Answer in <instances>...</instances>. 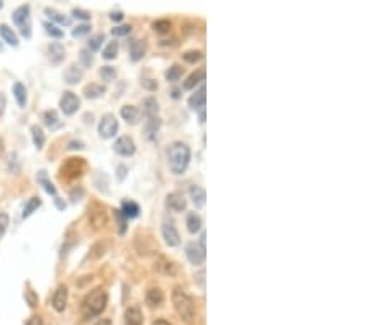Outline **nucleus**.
<instances>
[{"label": "nucleus", "instance_id": "nucleus-17", "mask_svg": "<svg viewBox=\"0 0 369 325\" xmlns=\"http://www.w3.org/2000/svg\"><path fill=\"white\" fill-rule=\"evenodd\" d=\"M207 89H205V84H202L199 91H195L192 96L189 97V105L192 107L194 110H202L205 109V100H207V96H205Z\"/></svg>", "mask_w": 369, "mask_h": 325}, {"label": "nucleus", "instance_id": "nucleus-10", "mask_svg": "<svg viewBox=\"0 0 369 325\" xmlns=\"http://www.w3.org/2000/svg\"><path fill=\"white\" fill-rule=\"evenodd\" d=\"M186 255L189 258V261L194 266H200L205 263V250H202V248L197 243H194V241L192 243H187Z\"/></svg>", "mask_w": 369, "mask_h": 325}, {"label": "nucleus", "instance_id": "nucleus-16", "mask_svg": "<svg viewBox=\"0 0 369 325\" xmlns=\"http://www.w3.org/2000/svg\"><path fill=\"white\" fill-rule=\"evenodd\" d=\"M12 20H14V23L19 28L32 25L30 23V5H22V7L17 9L14 12V15H12Z\"/></svg>", "mask_w": 369, "mask_h": 325}, {"label": "nucleus", "instance_id": "nucleus-11", "mask_svg": "<svg viewBox=\"0 0 369 325\" xmlns=\"http://www.w3.org/2000/svg\"><path fill=\"white\" fill-rule=\"evenodd\" d=\"M89 220L92 222V225L97 228L104 227L107 223V212L104 207H100L99 204H94L92 207H89Z\"/></svg>", "mask_w": 369, "mask_h": 325}, {"label": "nucleus", "instance_id": "nucleus-37", "mask_svg": "<svg viewBox=\"0 0 369 325\" xmlns=\"http://www.w3.org/2000/svg\"><path fill=\"white\" fill-rule=\"evenodd\" d=\"M117 55H118V43L117 41H110L102 51V58L107 59V61H112V59L117 58Z\"/></svg>", "mask_w": 369, "mask_h": 325}, {"label": "nucleus", "instance_id": "nucleus-42", "mask_svg": "<svg viewBox=\"0 0 369 325\" xmlns=\"http://www.w3.org/2000/svg\"><path fill=\"white\" fill-rule=\"evenodd\" d=\"M153 30L156 33H168L171 30V22L166 20V19H161V20H156L153 23Z\"/></svg>", "mask_w": 369, "mask_h": 325}, {"label": "nucleus", "instance_id": "nucleus-18", "mask_svg": "<svg viewBox=\"0 0 369 325\" xmlns=\"http://www.w3.org/2000/svg\"><path fill=\"white\" fill-rule=\"evenodd\" d=\"M189 197L192 199V204L197 207V209H202V207H204L205 202H207L205 191L200 186H195V184H192L189 187Z\"/></svg>", "mask_w": 369, "mask_h": 325}, {"label": "nucleus", "instance_id": "nucleus-41", "mask_svg": "<svg viewBox=\"0 0 369 325\" xmlns=\"http://www.w3.org/2000/svg\"><path fill=\"white\" fill-rule=\"evenodd\" d=\"M99 74H100V78H102L104 81H114L117 78V71H115L114 66H104V68H100Z\"/></svg>", "mask_w": 369, "mask_h": 325}, {"label": "nucleus", "instance_id": "nucleus-4", "mask_svg": "<svg viewBox=\"0 0 369 325\" xmlns=\"http://www.w3.org/2000/svg\"><path fill=\"white\" fill-rule=\"evenodd\" d=\"M86 168L87 163L84 161V158H69L61 166V174L66 179H76V177H81L84 174Z\"/></svg>", "mask_w": 369, "mask_h": 325}, {"label": "nucleus", "instance_id": "nucleus-44", "mask_svg": "<svg viewBox=\"0 0 369 325\" xmlns=\"http://www.w3.org/2000/svg\"><path fill=\"white\" fill-rule=\"evenodd\" d=\"M91 33V25L89 23H82V25H77L74 30H73V37L74 38H81L84 37V35Z\"/></svg>", "mask_w": 369, "mask_h": 325}, {"label": "nucleus", "instance_id": "nucleus-29", "mask_svg": "<svg viewBox=\"0 0 369 325\" xmlns=\"http://www.w3.org/2000/svg\"><path fill=\"white\" fill-rule=\"evenodd\" d=\"M84 97L86 99H99L100 96H104L105 94V86L102 84H95V82H92V84H89L84 87Z\"/></svg>", "mask_w": 369, "mask_h": 325}, {"label": "nucleus", "instance_id": "nucleus-62", "mask_svg": "<svg viewBox=\"0 0 369 325\" xmlns=\"http://www.w3.org/2000/svg\"><path fill=\"white\" fill-rule=\"evenodd\" d=\"M4 151H5V148H4V140L0 138V156L4 155Z\"/></svg>", "mask_w": 369, "mask_h": 325}, {"label": "nucleus", "instance_id": "nucleus-5", "mask_svg": "<svg viewBox=\"0 0 369 325\" xmlns=\"http://www.w3.org/2000/svg\"><path fill=\"white\" fill-rule=\"evenodd\" d=\"M118 132V120L115 115L105 114L99 122V135L102 138H114Z\"/></svg>", "mask_w": 369, "mask_h": 325}, {"label": "nucleus", "instance_id": "nucleus-19", "mask_svg": "<svg viewBox=\"0 0 369 325\" xmlns=\"http://www.w3.org/2000/svg\"><path fill=\"white\" fill-rule=\"evenodd\" d=\"M122 118L130 125H136L140 122V110L135 107V105H123L120 110Z\"/></svg>", "mask_w": 369, "mask_h": 325}, {"label": "nucleus", "instance_id": "nucleus-40", "mask_svg": "<svg viewBox=\"0 0 369 325\" xmlns=\"http://www.w3.org/2000/svg\"><path fill=\"white\" fill-rule=\"evenodd\" d=\"M104 40H105V35L104 33H99V35H94V37H91V40H89V43H87V46H89V51H97L99 48H100V45L104 43Z\"/></svg>", "mask_w": 369, "mask_h": 325}, {"label": "nucleus", "instance_id": "nucleus-9", "mask_svg": "<svg viewBox=\"0 0 369 325\" xmlns=\"http://www.w3.org/2000/svg\"><path fill=\"white\" fill-rule=\"evenodd\" d=\"M68 287L66 286H58V289L53 294V300H51V305L53 309L56 312H64L66 310V305H68Z\"/></svg>", "mask_w": 369, "mask_h": 325}, {"label": "nucleus", "instance_id": "nucleus-2", "mask_svg": "<svg viewBox=\"0 0 369 325\" xmlns=\"http://www.w3.org/2000/svg\"><path fill=\"white\" fill-rule=\"evenodd\" d=\"M168 163L174 174H182L190 163V148L182 141H174L168 148Z\"/></svg>", "mask_w": 369, "mask_h": 325}, {"label": "nucleus", "instance_id": "nucleus-47", "mask_svg": "<svg viewBox=\"0 0 369 325\" xmlns=\"http://www.w3.org/2000/svg\"><path fill=\"white\" fill-rule=\"evenodd\" d=\"M9 223H10L9 214H7V212H0V238L4 236L5 230H7V227H9Z\"/></svg>", "mask_w": 369, "mask_h": 325}, {"label": "nucleus", "instance_id": "nucleus-60", "mask_svg": "<svg viewBox=\"0 0 369 325\" xmlns=\"http://www.w3.org/2000/svg\"><path fill=\"white\" fill-rule=\"evenodd\" d=\"M200 114H199V117H200V123H204L205 122V109H202V110H199Z\"/></svg>", "mask_w": 369, "mask_h": 325}, {"label": "nucleus", "instance_id": "nucleus-56", "mask_svg": "<svg viewBox=\"0 0 369 325\" xmlns=\"http://www.w3.org/2000/svg\"><path fill=\"white\" fill-rule=\"evenodd\" d=\"M5 105H7V99H5V96L2 92H0V115L4 114V110H5Z\"/></svg>", "mask_w": 369, "mask_h": 325}, {"label": "nucleus", "instance_id": "nucleus-45", "mask_svg": "<svg viewBox=\"0 0 369 325\" xmlns=\"http://www.w3.org/2000/svg\"><path fill=\"white\" fill-rule=\"evenodd\" d=\"M130 33H132V25H118L115 28H112V35L114 37H127Z\"/></svg>", "mask_w": 369, "mask_h": 325}, {"label": "nucleus", "instance_id": "nucleus-22", "mask_svg": "<svg viewBox=\"0 0 369 325\" xmlns=\"http://www.w3.org/2000/svg\"><path fill=\"white\" fill-rule=\"evenodd\" d=\"M82 76H84L82 69L79 66H76V64H71V66L64 71V82L69 86H74L82 79Z\"/></svg>", "mask_w": 369, "mask_h": 325}, {"label": "nucleus", "instance_id": "nucleus-27", "mask_svg": "<svg viewBox=\"0 0 369 325\" xmlns=\"http://www.w3.org/2000/svg\"><path fill=\"white\" fill-rule=\"evenodd\" d=\"M0 37L4 38V41L7 45H10V46H19V37H17V33L9 25H5V23H2V25H0Z\"/></svg>", "mask_w": 369, "mask_h": 325}, {"label": "nucleus", "instance_id": "nucleus-48", "mask_svg": "<svg viewBox=\"0 0 369 325\" xmlns=\"http://www.w3.org/2000/svg\"><path fill=\"white\" fill-rule=\"evenodd\" d=\"M115 218L118 220V232H120V235H123L125 230H127V218L123 217L120 210H115Z\"/></svg>", "mask_w": 369, "mask_h": 325}, {"label": "nucleus", "instance_id": "nucleus-50", "mask_svg": "<svg viewBox=\"0 0 369 325\" xmlns=\"http://www.w3.org/2000/svg\"><path fill=\"white\" fill-rule=\"evenodd\" d=\"M73 15L79 20H91V14H89L87 10H82V9H74Z\"/></svg>", "mask_w": 369, "mask_h": 325}, {"label": "nucleus", "instance_id": "nucleus-24", "mask_svg": "<svg viewBox=\"0 0 369 325\" xmlns=\"http://www.w3.org/2000/svg\"><path fill=\"white\" fill-rule=\"evenodd\" d=\"M120 212L123 214V217L127 218H136L140 215V205L135 202V200H123L122 202V209Z\"/></svg>", "mask_w": 369, "mask_h": 325}, {"label": "nucleus", "instance_id": "nucleus-53", "mask_svg": "<svg viewBox=\"0 0 369 325\" xmlns=\"http://www.w3.org/2000/svg\"><path fill=\"white\" fill-rule=\"evenodd\" d=\"M27 325H43V318L40 315H32L27 320Z\"/></svg>", "mask_w": 369, "mask_h": 325}, {"label": "nucleus", "instance_id": "nucleus-23", "mask_svg": "<svg viewBox=\"0 0 369 325\" xmlns=\"http://www.w3.org/2000/svg\"><path fill=\"white\" fill-rule=\"evenodd\" d=\"M48 55H50V59L53 64H59L64 59V56H66V51H64V46L61 43L55 41V43H51L48 46Z\"/></svg>", "mask_w": 369, "mask_h": 325}, {"label": "nucleus", "instance_id": "nucleus-54", "mask_svg": "<svg viewBox=\"0 0 369 325\" xmlns=\"http://www.w3.org/2000/svg\"><path fill=\"white\" fill-rule=\"evenodd\" d=\"M123 17H125L123 12H120V10H118V12H112V14H110V19L114 20V22H122Z\"/></svg>", "mask_w": 369, "mask_h": 325}, {"label": "nucleus", "instance_id": "nucleus-57", "mask_svg": "<svg viewBox=\"0 0 369 325\" xmlns=\"http://www.w3.org/2000/svg\"><path fill=\"white\" fill-rule=\"evenodd\" d=\"M94 325H114V323H112L110 318H100V320H97Z\"/></svg>", "mask_w": 369, "mask_h": 325}, {"label": "nucleus", "instance_id": "nucleus-55", "mask_svg": "<svg viewBox=\"0 0 369 325\" xmlns=\"http://www.w3.org/2000/svg\"><path fill=\"white\" fill-rule=\"evenodd\" d=\"M117 173H118V179L123 181L125 176H127V166H123V164H120V166L117 168Z\"/></svg>", "mask_w": 369, "mask_h": 325}, {"label": "nucleus", "instance_id": "nucleus-49", "mask_svg": "<svg viewBox=\"0 0 369 325\" xmlns=\"http://www.w3.org/2000/svg\"><path fill=\"white\" fill-rule=\"evenodd\" d=\"M25 300L28 302L30 307H37L38 305V295L35 294L32 289H27V291H25Z\"/></svg>", "mask_w": 369, "mask_h": 325}, {"label": "nucleus", "instance_id": "nucleus-8", "mask_svg": "<svg viewBox=\"0 0 369 325\" xmlns=\"http://www.w3.org/2000/svg\"><path fill=\"white\" fill-rule=\"evenodd\" d=\"M114 151L120 156H133L136 151V145H135L133 138H130V137L117 138V141L114 143Z\"/></svg>", "mask_w": 369, "mask_h": 325}, {"label": "nucleus", "instance_id": "nucleus-52", "mask_svg": "<svg viewBox=\"0 0 369 325\" xmlns=\"http://www.w3.org/2000/svg\"><path fill=\"white\" fill-rule=\"evenodd\" d=\"M84 148H86L84 141H71L68 145V150H84Z\"/></svg>", "mask_w": 369, "mask_h": 325}, {"label": "nucleus", "instance_id": "nucleus-35", "mask_svg": "<svg viewBox=\"0 0 369 325\" xmlns=\"http://www.w3.org/2000/svg\"><path fill=\"white\" fill-rule=\"evenodd\" d=\"M32 138H33L35 146H37L38 150H41V148H43V145H45V141H46V137H45V133H43V130H41V127H38V125H33L32 127Z\"/></svg>", "mask_w": 369, "mask_h": 325}, {"label": "nucleus", "instance_id": "nucleus-12", "mask_svg": "<svg viewBox=\"0 0 369 325\" xmlns=\"http://www.w3.org/2000/svg\"><path fill=\"white\" fill-rule=\"evenodd\" d=\"M145 302H146L148 307H150V309H158V307H161L164 304V292L159 287L148 289Z\"/></svg>", "mask_w": 369, "mask_h": 325}, {"label": "nucleus", "instance_id": "nucleus-58", "mask_svg": "<svg viewBox=\"0 0 369 325\" xmlns=\"http://www.w3.org/2000/svg\"><path fill=\"white\" fill-rule=\"evenodd\" d=\"M153 325H171L168 320H164V318H156V320L153 322Z\"/></svg>", "mask_w": 369, "mask_h": 325}, {"label": "nucleus", "instance_id": "nucleus-43", "mask_svg": "<svg viewBox=\"0 0 369 325\" xmlns=\"http://www.w3.org/2000/svg\"><path fill=\"white\" fill-rule=\"evenodd\" d=\"M84 194H86V191H84V187L82 186H76L73 191L69 192V199H71V202H79V200L84 197Z\"/></svg>", "mask_w": 369, "mask_h": 325}, {"label": "nucleus", "instance_id": "nucleus-25", "mask_svg": "<svg viewBox=\"0 0 369 325\" xmlns=\"http://www.w3.org/2000/svg\"><path fill=\"white\" fill-rule=\"evenodd\" d=\"M45 14L48 15V19L51 20V23H55V25H61V27H69L71 25L69 17L59 14V12L55 10V9H45Z\"/></svg>", "mask_w": 369, "mask_h": 325}, {"label": "nucleus", "instance_id": "nucleus-59", "mask_svg": "<svg viewBox=\"0 0 369 325\" xmlns=\"http://www.w3.org/2000/svg\"><path fill=\"white\" fill-rule=\"evenodd\" d=\"M204 276H205V273L204 271H200V273L195 276V277H199V281H200V287H204Z\"/></svg>", "mask_w": 369, "mask_h": 325}, {"label": "nucleus", "instance_id": "nucleus-20", "mask_svg": "<svg viewBox=\"0 0 369 325\" xmlns=\"http://www.w3.org/2000/svg\"><path fill=\"white\" fill-rule=\"evenodd\" d=\"M146 53V41L145 40H133L130 43V58L132 61H140Z\"/></svg>", "mask_w": 369, "mask_h": 325}, {"label": "nucleus", "instance_id": "nucleus-1", "mask_svg": "<svg viewBox=\"0 0 369 325\" xmlns=\"http://www.w3.org/2000/svg\"><path fill=\"white\" fill-rule=\"evenodd\" d=\"M171 300L181 320L187 325H194L197 320V309H195L192 297L184 289L176 287L171 294Z\"/></svg>", "mask_w": 369, "mask_h": 325}, {"label": "nucleus", "instance_id": "nucleus-14", "mask_svg": "<svg viewBox=\"0 0 369 325\" xmlns=\"http://www.w3.org/2000/svg\"><path fill=\"white\" fill-rule=\"evenodd\" d=\"M166 205L174 212H182V210H186L187 200L181 192H171L168 194V197H166Z\"/></svg>", "mask_w": 369, "mask_h": 325}, {"label": "nucleus", "instance_id": "nucleus-33", "mask_svg": "<svg viewBox=\"0 0 369 325\" xmlns=\"http://www.w3.org/2000/svg\"><path fill=\"white\" fill-rule=\"evenodd\" d=\"M182 73H184L182 66H179V64H172V66L164 73V78L168 82H176V81L181 79Z\"/></svg>", "mask_w": 369, "mask_h": 325}, {"label": "nucleus", "instance_id": "nucleus-28", "mask_svg": "<svg viewBox=\"0 0 369 325\" xmlns=\"http://www.w3.org/2000/svg\"><path fill=\"white\" fill-rule=\"evenodd\" d=\"M41 117H43L45 125L48 128H51V130H56V128H59L63 125L61 120H59L58 114H56V110H46V112H43V115H41Z\"/></svg>", "mask_w": 369, "mask_h": 325}, {"label": "nucleus", "instance_id": "nucleus-63", "mask_svg": "<svg viewBox=\"0 0 369 325\" xmlns=\"http://www.w3.org/2000/svg\"><path fill=\"white\" fill-rule=\"evenodd\" d=\"M2 7H4V2H0V10H2Z\"/></svg>", "mask_w": 369, "mask_h": 325}, {"label": "nucleus", "instance_id": "nucleus-15", "mask_svg": "<svg viewBox=\"0 0 369 325\" xmlns=\"http://www.w3.org/2000/svg\"><path fill=\"white\" fill-rule=\"evenodd\" d=\"M125 325H143V314L138 305H130L125 310Z\"/></svg>", "mask_w": 369, "mask_h": 325}, {"label": "nucleus", "instance_id": "nucleus-32", "mask_svg": "<svg viewBox=\"0 0 369 325\" xmlns=\"http://www.w3.org/2000/svg\"><path fill=\"white\" fill-rule=\"evenodd\" d=\"M14 96L17 99V104L23 109L27 105V87L22 82H15L14 84Z\"/></svg>", "mask_w": 369, "mask_h": 325}, {"label": "nucleus", "instance_id": "nucleus-34", "mask_svg": "<svg viewBox=\"0 0 369 325\" xmlns=\"http://www.w3.org/2000/svg\"><path fill=\"white\" fill-rule=\"evenodd\" d=\"M186 223H187V230L190 233H197L199 230L202 228V218L197 214H194V212L187 215V222Z\"/></svg>", "mask_w": 369, "mask_h": 325}, {"label": "nucleus", "instance_id": "nucleus-26", "mask_svg": "<svg viewBox=\"0 0 369 325\" xmlns=\"http://www.w3.org/2000/svg\"><path fill=\"white\" fill-rule=\"evenodd\" d=\"M204 81H205V69H197V71H194L186 81H184V89H186V91H190V89H195V86L200 84V82H204Z\"/></svg>", "mask_w": 369, "mask_h": 325}, {"label": "nucleus", "instance_id": "nucleus-46", "mask_svg": "<svg viewBox=\"0 0 369 325\" xmlns=\"http://www.w3.org/2000/svg\"><path fill=\"white\" fill-rule=\"evenodd\" d=\"M79 59H81L82 64H84L86 68L92 66V63H94V56H92V53L89 51V50H81V53H79Z\"/></svg>", "mask_w": 369, "mask_h": 325}, {"label": "nucleus", "instance_id": "nucleus-30", "mask_svg": "<svg viewBox=\"0 0 369 325\" xmlns=\"http://www.w3.org/2000/svg\"><path fill=\"white\" fill-rule=\"evenodd\" d=\"M37 179H38V182L41 186H43V189L45 191L50 194V196H53V197H58V191H56V187H55V184H53V182L48 179V176H46V171H40L38 173V176H37Z\"/></svg>", "mask_w": 369, "mask_h": 325}, {"label": "nucleus", "instance_id": "nucleus-51", "mask_svg": "<svg viewBox=\"0 0 369 325\" xmlns=\"http://www.w3.org/2000/svg\"><path fill=\"white\" fill-rule=\"evenodd\" d=\"M141 86L145 87V89H148V91H156V89H158V82L154 81V79H143L141 81Z\"/></svg>", "mask_w": 369, "mask_h": 325}, {"label": "nucleus", "instance_id": "nucleus-38", "mask_svg": "<svg viewBox=\"0 0 369 325\" xmlns=\"http://www.w3.org/2000/svg\"><path fill=\"white\" fill-rule=\"evenodd\" d=\"M43 27H45V32L50 35V37L53 38H63L64 37V32L61 28H58V25H55V23L51 22H43Z\"/></svg>", "mask_w": 369, "mask_h": 325}, {"label": "nucleus", "instance_id": "nucleus-3", "mask_svg": "<svg viewBox=\"0 0 369 325\" xmlns=\"http://www.w3.org/2000/svg\"><path fill=\"white\" fill-rule=\"evenodd\" d=\"M107 300H109V295H107L105 289L95 287L82 300V314H84L86 318H94L100 315L105 310Z\"/></svg>", "mask_w": 369, "mask_h": 325}, {"label": "nucleus", "instance_id": "nucleus-21", "mask_svg": "<svg viewBox=\"0 0 369 325\" xmlns=\"http://www.w3.org/2000/svg\"><path fill=\"white\" fill-rule=\"evenodd\" d=\"M159 128H161V120H159V117H148L146 125H145L146 138L150 141L156 140V135L159 132Z\"/></svg>", "mask_w": 369, "mask_h": 325}, {"label": "nucleus", "instance_id": "nucleus-36", "mask_svg": "<svg viewBox=\"0 0 369 325\" xmlns=\"http://www.w3.org/2000/svg\"><path fill=\"white\" fill-rule=\"evenodd\" d=\"M40 205H41V199H40V197H32V199H30L28 202L25 204V207H23L22 217H23V218H28L30 215L33 214L35 210L38 209Z\"/></svg>", "mask_w": 369, "mask_h": 325}, {"label": "nucleus", "instance_id": "nucleus-7", "mask_svg": "<svg viewBox=\"0 0 369 325\" xmlns=\"http://www.w3.org/2000/svg\"><path fill=\"white\" fill-rule=\"evenodd\" d=\"M161 233H163V238H164L166 245H168V246H179L181 245L179 232H177V228H176L174 222H172V220H164L163 222Z\"/></svg>", "mask_w": 369, "mask_h": 325}, {"label": "nucleus", "instance_id": "nucleus-6", "mask_svg": "<svg viewBox=\"0 0 369 325\" xmlns=\"http://www.w3.org/2000/svg\"><path fill=\"white\" fill-rule=\"evenodd\" d=\"M59 107H61V112L64 115H74L81 107V99L74 92L66 91L63 92L61 99H59Z\"/></svg>", "mask_w": 369, "mask_h": 325}, {"label": "nucleus", "instance_id": "nucleus-61", "mask_svg": "<svg viewBox=\"0 0 369 325\" xmlns=\"http://www.w3.org/2000/svg\"><path fill=\"white\" fill-rule=\"evenodd\" d=\"M171 96H172V99H179V91H177V89H174V91L171 92Z\"/></svg>", "mask_w": 369, "mask_h": 325}, {"label": "nucleus", "instance_id": "nucleus-31", "mask_svg": "<svg viewBox=\"0 0 369 325\" xmlns=\"http://www.w3.org/2000/svg\"><path fill=\"white\" fill-rule=\"evenodd\" d=\"M143 110H145L146 117H158L159 112V104L154 97H146L143 100Z\"/></svg>", "mask_w": 369, "mask_h": 325}, {"label": "nucleus", "instance_id": "nucleus-39", "mask_svg": "<svg viewBox=\"0 0 369 325\" xmlns=\"http://www.w3.org/2000/svg\"><path fill=\"white\" fill-rule=\"evenodd\" d=\"M182 58H184V61H186V63L195 64V63H199L202 58H204V53H202L200 50H192V51L184 53Z\"/></svg>", "mask_w": 369, "mask_h": 325}, {"label": "nucleus", "instance_id": "nucleus-13", "mask_svg": "<svg viewBox=\"0 0 369 325\" xmlns=\"http://www.w3.org/2000/svg\"><path fill=\"white\" fill-rule=\"evenodd\" d=\"M154 269H156L158 273L164 274V276H176L177 274V264L174 261H171V259L164 258V256H159L156 259Z\"/></svg>", "mask_w": 369, "mask_h": 325}]
</instances>
